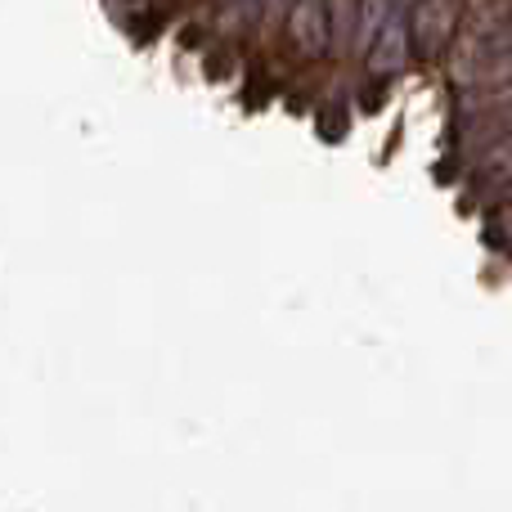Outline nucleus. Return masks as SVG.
<instances>
[{"instance_id":"nucleus-1","label":"nucleus","mask_w":512,"mask_h":512,"mask_svg":"<svg viewBox=\"0 0 512 512\" xmlns=\"http://www.w3.org/2000/svg\"><path fill=\"white\" fill-rule=\"evenodd\" d=\"M364 45H369L373 63H400L409 50V9L400 5H364Z\"/></svg>"},{"instance_id":"nucleus-2","label":"nucleus","mask_w":512,"mask_h":512,"mask_svg":"<svg viewBox=\"0 0 512 512\" xmlns=\"http://www.w3.org/2000/svg\"><path fill=\"white\" fill-rule=\"evenodd\" d=\"M324 23H328L324 5H297L292 9V27H297V41H306V50H319V45H324Z\"/></svg>"}]
</instances>
